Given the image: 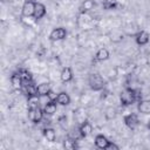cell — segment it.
Wrapping results in <instances>:
<instances>
[{
	"mask_svg": "<svg viewBox=\"0 0 150 150\" xmlns=\"http://www.w3.org/2000/svg\"><path fill=\"white\" fill-rule=\"evenodd\" d=\"M56 103L60 104V105H68L70 103V97L67 93L64 91H61L57 94V97H56Z\"/></svg>",
	"mask_w": 150,
	"mask_h": 150,
	"instance_id": "5bb4252c",
	"label": "cell"
},
{
	"mask_svg": "<svg viewBox=\"0 0 150 150\" xmlns=\"http://www.w3.org/2000/svg\"><path fill=\"white\" fill-rule=\"evenodd\" d=\"M63 148L67 149V150H75L77 149V142H76V138L74 137H67L64 141H63Z\"/></svg>",
	"mask_w": 150,
	"mask_h": 150,
	"instance_id": "2e32d148",
	"label": "cell"
},
{
	"mask_svg": "<svg viewBox=\"0 0 150 150\" xmlns=\"http://www.w3.org/2000/svg\"><path fill=\"white\" fill-rule=\"evenodd\" d=\"M19 73H20V75H21V77H22L23 87H25L26 84L33 82V77H32V75H30V73H29L28 70H26V69H21V70H19Z\"/></svg>",
	"mask_w": 150,
	"mask_h": 150,
	"instance_id": "44dd1931",
	"label": "cell"
},
{
	"mask_svg": "<svg viewBox=\"0 0 150 150\" xmlns=\"http://www.w3.org/2000/svg\"><path fill=\"white\" fill-rule=\"evenodd\" d=\"M46 15V6L41 2H36L35 4V11H34V19L39 20L41 18H43Z\"/></svg>",
	"mask_w": 150,
	"mask_h": 150,
	"instance_id": "8fae6325",
	"label": "cell"
},
{
	"mask_svg": "<svg viewBox=\"0 0 150 150\" xmlns=\"http://www.w3.org/2000/svg\"><path fill=\"white\" fill-rule=\"evenodd\" d=\"M79 131H80V135H81V137L83 138V137H87L88 135H90L91 134V131H93V125H91V123L89 122V121H83L81 124H80V127H79Z\"/></svg>",
	"mask_w": 150,
	"mask_h": 150,
	"instance_id": "ba28073f",
	"label": "cell"
},
{
	"mask_svg": "<svg viewBox=\"0 0 150 150\" xmlns=\"http://www.w3.org/2000/svg\"><path fill=\"white\" fill-rule=\"evenodd\" d=\"M25 90H26V94L28 96H32V95H39L38 94V86L34 84V82H30L28 84L25 86Z\"/></svg>",
	"mask_w": 150,
	"mask_h": 150,
	"instance_id": "7402d4cb",
	"label": "cell"
},
{
	"mask_svg": "<svg viewBox=\"0 0 150 150\" xmlns=\"http://www.w3.org/2000/svg\"><path fill=\"white\" fill-rule=\"evenodd\" d=\"M47 97L49 98V101H55V102H56V97H57V94H55L53 90H50V91L48 93Z\"/></svg>",
	"mask_w": 150,
	"mask_h": 150,
	"instance_id": "d4e9b609",
	"label": "cell"
},
{
	"mask_svg": "<svg viewBox=\"0 0 150 150\" xmlns=\"http://www.w3.org/2000/svg\"><path fill=\"white\" fill-rule=\"evenodd\" d=\"M109 56H110V54H109V52H108L107 48H100V49L96 52L95 59H96L97 61H105V60L109 59Z\"/></svg>",
	"mask_w": 150,
	"mask_h": 150,
	"instance_id": "d6986e66",
	"label": "cell"
},
{
	"mask_svg": "<svg viewBox=\"0 0 150 150\" xmlns=\"http://www.w3.org/2000/svg\"><path fill=\"white\" fill-rule=\"evenodd\" d=\"M107 149H115V150H118V145H116L115 143H112V142L109 141V144H108Z\"/></svg>",
	"mask_w": 150,
	"mask_h": 150,
	"instance_id": "484cf974",
	"label": "cell"
},
{
	"mask_svg": "<svg viewBox=\"0 0 150 150\" xmlns=\"http://www.w3.org/2000/svg\"><path fill=\"white\" fill-rule=\"evenodd\" d=\"M60 79L62 82H70L73 80V70L71 68L69 67H64L62 70H61V74H60Z\"/></svg>",
	"mask_w": 150,
	"mask_h": 150,
	"instance_id": "7c38bea8",
	"label": "cell"
},
{
	"mask_svg": "<svg viewBox=\"0 0 150 150\" xmlns=\"http://www.w3.org/2000/svg\"><path fill=\"white\" fill-rule=\"evenodd\" d=\"M135 40H136V43L139 45V46H144L149 42L150 40V34L146 32V30H138L136 34H135Z\"/></svg>",
	"mask_w": 150,
	"mask_h": 150,
	"instance_id": "52a82bcc",
	"label": "cell"
},
{
	"mask_svg": "<svg viewBox=\"0 0 150 150\" xmlns=\"http://www.w3.org/2000/svg\"><path fill=\"white\" fill-rule=\"evenodd\" d=\"M137 110L141 114L149 115L150 114V100H139L137 104Z\"/></svg>",
	"mask_w": 150,
	"mask_h": 150,
	"instance_id": "30bf717a",
	"label": "cell"
},
{
	"mask_svg": "<svg viewBox=\"0 0 150 150\" xmlns=\"http://www.w3.org/2000/svg\"><path fill=\"white\" fill-rule=\"evenodd\" d=\"M88 84L93 90L98 91L104 88L105 82H104V79L98 73H91L88 76Z\"/></svg>",
	"mask_w": 150,
	"mask_h": 150,
	"instance_id": "7a4b0ae2",
	"label": "cell"
},
{
	"mask_svg": "<svg viewBox=\"0 0 150 150\" xmlns=\"http://www.w3.org/2000/svg\"><path fill=\"white\" fill-rule=\"evenodd\" d=\"M50 90H52V88H50V84L48 82H43V83H40L38 86V94H39V96H47Z\"/></svg>",
	"mask_w": 150,
	"mask_h": 150,
	"instance_id": "e0dca14e",
	"label": "cell"
},
{
	"mask_svg": "<svg viewBox=\"0 0 150 150\" xmlns=\"http://www.w3.org/2000/svg\"><path fill=\"white\" fill-rule=\"evenodd\" d=\"M40 97L39 95H32V96H28L27 98V105H28V109L29 108H38L39 104H40Z\"/></svg>",
	"mask_w": 150,
	"mask_h": 150,
	"instance_id": "ffe728a7",
	"label": "cell"
},
{
	"mask_svg": "<svg viewBox=\"0 0 150 150\" xmlns=\"http://www.w3.org/2000/svg\"><path fill=\"white\" fill-rule=\"evenodd\" d=\"M124 124L131 129V130H135L138 124H139V121H138V117L136 114H129V115H125L124 116Z\"/></svg>",
	"mask_w": 150,
	"mask_h": 150,
	"instance_id": "8992f818",
	"label": "cell"
},
{
	"mask_svg": "<svg viewBox=\"0 0 150 150\" xmlns=\"http://www.w3.org/2000/svg\"><path fill=\"white\" fill-rule=\"evenodd\" d=\"M120 100L123 105H131L136 101H139V91L132 88H125L121 91Z\"/></svg>",
	"mask_w": 150,
	"mask_h": 150,
	"instance_id": "6da1fadb",
	"label": "cell"
},
{
	"mask_svg": "<svg viewBox=\"0 0 150 150\" xmlns=\"http://www.w3.org/2000/svg\"><path fill=\"white\" fill-rule=\"evenodd\" d=\"M148 128H149V129H150V120H149V121H148Z\"/></svg>",
	"mask_w": 150,
	"mask_h": 150,
	"instance_id": "4316f807",
	"label": "cell"
},
{
	"mask_svg": "<svg viewBox=\"0 0 150 150\" xmlns=\"http://www.w3.org/2000/svg\"><path fill=\"white\" fill-rule=\"evenodd\" d=\"M117 0H103V8L104 9H115L117 7Z\"/></svg>",
	"mask_w": 150,
	"mask_h": 150,
	"instance_id": "cb8c5ba5",
	"label": "cell"
},
{
	"mask_svg": "<svg viewBox=\"0 0 150 150\" xmlns=\"http://www.w3.org/2000/svg\"><path fill=\"white\" fill-rule=\"evenodd\" d=\"M67 36V30L66 28L63 27H57V28H54L50 34H49V40L50 41H60V40H63L66 39Z\"/></svg>",
	"mask_w": 150,
	"mask_h": 150,
	"instance_id": "5b68a950",
	"label": "cell"
},
{
	"mask_svg": "<svg viewBox=\"0 0 150 150\" xmlns=\"http://www.w3.org/2000/svg\"><path fill=\"white\" fill-rule=\"evenodd\" d=\"M42 132H43L45 138L48 142H55V139H56V132H55V130L53 128H45L42 130Z\"/></svg>",
	"mask_w": 150,
	"mask_h": 150,
	"instance_id": "ac0fdd59",
	"label": "cell"
},
{
	"mask_svg": "<svg viewBox=\"0 0 150 150\" xmlns=\"http://www.w3.org/2000/svg\"><path fill=\"white\" fill-rule=\"evenodd\" d=\"M35 1L34 0H26L22 5L21 8V14L25 18H30L34 16V11H35Z\"/></svg>",
	"mask_w": 150,
	"mask_h": 150,
	"instance_id": "277c9868",
	"label": "cell"
},
{
	"mask_svg": "<svg viewBox=\"0 0 150 150\" xmlns=\"http://www.w3.org/2000/svg\"><path fill=\"white\" fill-rule=\"evenodd\" d=\"M95 6V2L93 0H84L83 4L81 5L80 9H81V13H86V12H89L90 9H93Z\"/></svg>",
	"mask_w": 150,
	"mask_h": 150,
	"instance_id": "603a6c76",
	"label": "cell"
},
{
	"mask_svg": "<svg viewBox=\"0 0 150 150\" xmlns=\"http://www.w3.org/2000/svg\"><path fill=\"white\" fill-rule=\"evenodd\" d=\"M43 115H45L43 109H41L40 107L28 109V118L34 123H40L43 118Z\"/></svg>",
	"mask_w": 150,
	"mask_h": 150,
	"instance_id": "3957f363",
	"label": "cell"
},
{
	"mask_svg": "<svg viewBox=\"0 0 150 150\" xmlns=\"http://www.w3.org/2000/svg\"><path fill=\"white\" fill-rule=\"evenodd\" d=\"M108 144H109V141H108V138H107L105 136H103V135H97V136L95 137V145H96L98 149H107Z\"/></svg>",
	"mask_w": 150,
	"mask_h": 150,
	"instance_id": "4fadbf2b",
	"label": "cell"
},
{
	"mask_svg": "<svg viewBox=\"0 0 150 150\" xmlns=\"http://www.w3.org/2000/svg\"><path fill=\"white\" fill-rule=\"evenodd\" d=\"M56 102L55 101H48L47 103H45L43 107V112L46 115H53L56 112Z\"/></svg>",
	"mask_w": 150,
	"mask_h": 150,
	"instance_id": "9a60e30c",
	"label": "cell"
},
{
	"mask_svg": "<svg viewBox=\"0 0 150 150\" xmlns=\"http://www.w3.org/2000/svg\"><path fill=\"white\" fill-rule=\"evenodd\" d=\"M11 84H12V87H13L14 89H16V90H19V89H21V88L23 87L22 77H21V75H20L19 71L12 74V76H11Z\"/></svg>",
	"mask_w": 150,
	"mask_h": 150,
	"instance_id": "9c48e42d",
	"label": "cell"
}]
</instances>
